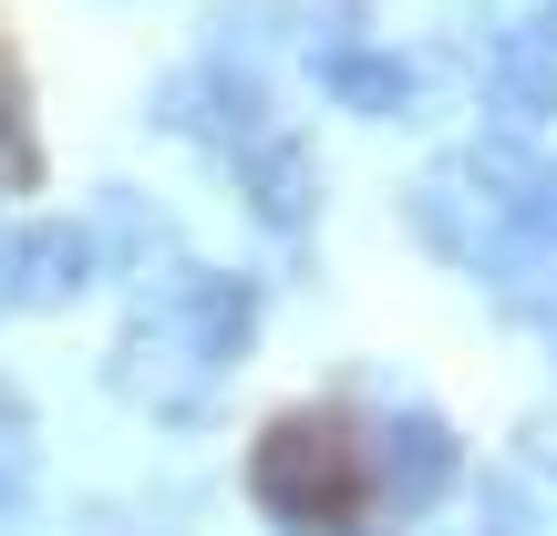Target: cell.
<instances>
[{
	"instance_id": "obj_5",
	"label": "cell",
	"mask_w": 557,
	"mask_h": 536,
	"mask_svg": "<svg viewBox=\"0 0 557 536\" xmlns=\"http://www.w3.org/2000/svg\"><path fill=\"white\" fill-rule=\"evenodd\" d=\"M259 207H269L278 227H289V217H310V155H289V145H278V155L259 165Z\"/></svg>"
},
{
	"instance_id": "obj_3",
	"label": "cell",
	"mask_w": 557,
	"mask_h": 536,
	"mask_svg": "<svg viewBox=\"0 0 557 536\" xmlns=\"http://www.w3.org/2000/svg\"><path fill=\"white\" fill-rule=\"evenodd\" d=\"M11 259H21V269H11V289H21V299H73L94 248H83V227H41V238H21Z\"/></svg>"
},
{
	"instance_id": "obj_6",
	"label": "cell",
	"mask_w": 557,
	"mask_h": 536,
	"mask_svg": "<svg viewBox=\"0 0 557 536\" xmlns=\"http://www.w3.org/2000/svg\"><path fill=\"white\" fill-rule=\"evenodd\" d=\"M341 94H351L361 114H382V103H403V73L393 62H341Z\"/></svg>"
},
{
	"instance_id": "obj_1",
	"label": "cell",
	"mask_w": 557,
	"mask_h": 536,
	"mask_svg": "<svg viewBox=\"0 0 557 536\" xmlns=\"http://www.w3.org/2000/svg\"><path fill=\"white\" fill-rule=\"evenodd\" d=\"M248 485H259L269 516L289 526H341L361 506V485H372V464H361L351 423L341 413H278L259 444H248Z\"/></svg>"
},
{
	"instance_id": "obj_4",
	"label": "cell",
	"mask_w": 557,
	"mask_h": 536,
	"mask_svg": "<svg viewBox=\"0 0 557 536\" xmlns=\"http://www.w3.org/2000/svg\"><path fill=\"white\" fill-rule=\"evenodd\" d=\"M41 145H32V103H21V52L0 41V186H32Z\"/></svg>"
},
{
	"instance_id": "obj_2",
	"label": "cell",
	"mask_w": 557,
	"mask_h": 536,
	"mask_svg": "<svg viewBox=\"0 0 557 536\" xmlns=\"http://www.w3.org/2000/svg\"><path fill=\"white\" fill-rule=\"evenodd\" d=\"M382 475H393L403 496H434V485L455 475V444H444V423H434V413H403L393 434H382Z\"/></svg>"
}]
</instances>
